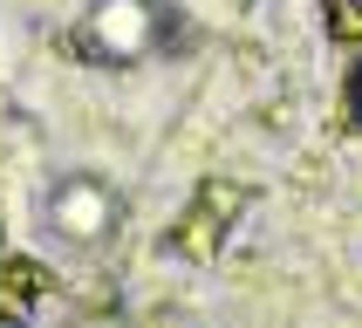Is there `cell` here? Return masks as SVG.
<instances>
[{"instance_id":"1","label":"cell","mask_w":362,"mask_h":328,"mask_svg":"<svg viewBox=\"0 0 362 328\" xmlns=\"http://www.w3.org/2000/svg\"><path fill=\"white\" fill-rule=\"evenodd\" d=\"M76 41L89 48L96 62H144L171 41V14L158 0H89Z\"/></svg>"},{"instance_id":"2","label":"cell","mask_w":362,"mask_h":328,"mask_svg":"<svg viewBox=\"0 0 362 328\" xmlns=\"http://www.w3.org/2000/svg\"><path fill=\"white\" fill-rule=\"evenodd\" d=\"M48 226L69 246H103L117 233V192L103 178H89V171H76V178H62L48 192Z\"/></svg>"},{"instance_id":"3","label":"cell","mask_w":362,"mask_h":328,"mask_svg":"<svg viewBox=\"0 0 362 328\" xmlns=\"http://www.w3.org/2000/svg\"><path fill=\"white\" fill-rule=\"evenodd\" d=\"M240 212H246V192H240V184L205 178L199 199H192V212H185V226L171 233V253H178V260H212V253L226 246V233H233Z\"/></svg>"},{"instance_id":"4","label":"cell","mask_w":362,"mask_h":328,"mask_svg":"<svg viewBox=\"0 0 362 328\" xmlns=\"http://www.w3.org/2000/svg\"><path fill=\"white\" fill-rule=\"evenodd\" d=\"M41 301V266H7V274H0V308H7V315H21V308H35Z\"/></svg>"},{"instance_id":"5","label":"cell","mask_w":362,"mask_h":328,"mask_svg":"<svg viewBox=\"0 0 362 328\" xmlns=\"http://www.w3.org/2000/svg\"><path fill=\"white\" fill-rule=\"evenodd\" d=\"M328 20H335V35H342V41L362 48V0H328Z\"/></svg>"},{"instance_id":"6","label":"cell","mask_w":362,"mask_h":328,"mask_svg":"<svg viewBox=\"0 0 362 328\" xmlns=\"http://www.w3.org/2000/svg\"><path fill=\"white\" fill-rule=\"evenodd\" d=\"M349 123L362 130V55H356V76H349Z\"/></svg>"}]
</instances>
